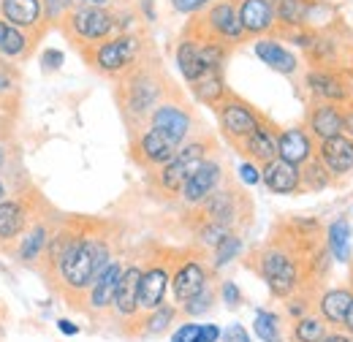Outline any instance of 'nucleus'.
Wrapping results in <instances>:
<instances>
[{
	"mask_svg": "<svg viewBox=\"0 0 353 342\" xmlns=\"http://www.w3.org/2000/svg\"><path fill=\"white\" fill-rule=\"evenodd\" d=\"M11 85H14V79H11V77H8V74L0 68V92H8V90H11Z\"/></svg>",
	"mask_w": 353,
	"mask_h": 342,
	"instance_id": "56",
	"label": "nucleus"
},
{
	"mask_svg": "<svg viewBox=\"0 0 353 342\" xmlns=\"http://www.w3.org/2000/svg\"><path fill=\"white\" fill-rule=\"evenodd\" d=\"M71 41H77L82 49H90L95 43L106 41L117 36V17L112 8H98V6H77L65 22L60 25Z\"/></svg>",
	"mask_w": 353,
	"mask_h": 342,
	"instance_id": "5",
	"label": "nucleus"
},
{
	"mask_svg": "<svg viewBox=\"0 0 353 342\" xmlns=\"http://www.w3.org/2000/svg\"><path fill=\"white\" fill-rule=\"evenodd\" d=\"M210 285V266L201 258H185L172 272V294L176 304H185Z\"/></svg>",
	"mask_w": 353,
	"mask_h": 342,
	"instance_id": "17",
	"label": "nucleus"
},
{
	"mask_svg": "<svg viewBox=\"0 0 353 342\" xmlns=\"http://www.w3.org/2000/svg\"><path fill=\"white\" fill-rule=\"evenodd\" d=\"M253 54L264 63L269 71L280 77H296L302 68V60L296 52H291L280 36H261L253 41Z\"/></svg>",
	"mask_w": 353,
	"mask_h": 342,
	"instance_id": "14",
	"label": "nucleus"
},
{
	"mask_svg": "<svg viewBox=\"0 0 353 342\" xmlns=\"http://www.w3.org/2000/svg\"><path fill=\"white\" fill-rule=\"evenodd\" d=\"M223 332L218 323H201V332H199V340L196 342H221Z\"/></svg>",
	"mask_w": 353,
	"mask_h": 342,
	"instance_id": "50",
	"label": "nucleus"
},
{
	"mask_svg": "<svg viewBox=\"0 0 353 342\" xmlns=\"http://www.w3.org/2000/svg\"><path fill=\"white\" fill-rule=\"evenodd\" d=\"M30 43L33 41H30L28 30H22V28H17V25H11V22H6L0 17V57L17 60V57L28 54Z\"/></svg>",
	"mask_w": 353,
	"mask_h": 342,
	"instance_id": "33",
	"label": "nucleus"
},
{
	"mask_svg": "<svg viewBox=\"0 0 353 342\" xmlns=\"http://www.w3.org/2000/svg\"><path fill=\"white\" fill-rule=\"evenodd\" d=\"M248 199L242 190L236 188H218L207 201L199 204V212L204 217V223H221L225 228H236L242 223V217L248 212Z\"/></svg>",
	"mask_w": 353,
	"mask_h": 342,
	"instance_id": "11",
	"label": "nucleus"
},
{
	"mask_svg": "<svg viewBox=\"0 0 353 342\" xmlns=\"http://www.w3.org/2000/svg\"><path fill=\"white\" fill-rule=\"evenodd\" d=\"M212 301H215V288H212V285H207L201 294H196L193 299H188L185 304H182V312H185V315H190V318L204 315V312H210V310H212Z\"/></svg>",
	"mask_w": 353,
	"mask_h": 342,
	"instance_id": "41",
	"label": "nucleus"
},
{
	"mask_svg": "<svg viewBox=\"0 0 353 342\" xmlns=\"http://www.w3.org/2000/svg\"><path fill=\"white\" fill-rule=\"evenodd\" d=\"M318 141L310 136V130L305 125H288L277 133V158L288 161L294 166H305L307 161L315 158Z\"/></svg>",
	"mask_w": 353,
	"mask_h": 342,
	"instance_id": "19",
	"label": "nucleus"
},
{
	"mask_svg": "<svg viewBox=\"0 0 353 342\" xmlns=\"http://www.w3.org/2000/svg\"><path fill=\"white\" fill-rule=\"evenodd\" d=\"M329 185H334V179L318 158H312L302 166V193H321Z\"/></svg>",
	"mask_w": 353,
	"mask_h": 342,
	"instance_id": "36",
	"label": "nucleus"
},
{
	"mask_svg": "<svg viewBox=\"0 0 353 342\" xmlns=\"http://www.w3.org/2000/svg\"><path fill=\"white\" fill-rule=\"evenodd\" d=\"M49 239H52L49 228H46L44 223H36V225L19 239V248H17L19 261H22V263H33V261H39V258L46 253V248H49Z\"/></svg>",
	"mask_w": 353,
	"mask_h": 342,
	"instance_id": "34",
	"label": "nucleus"
},
{
	"mask_svg": "<svg viewBox=\"0 0 353 342\" xmlns=\"http://www.w3.org/2000/svg\"><path fill=\"white\" fill-rule=\"evenodd\" d=\"M305 87H307L312 101L348 103V101H353V71L310 66V71L305 74Z\"/></svg>",
	"mask_w": 353,
	"mask_h": 342,
	"instance_id": "10",
	"label": "nucleus"
},
{
	"mask_svg": "<svg viewBox=\"0 0 353 342\" xmlns=\"http://www.w3.org/2000/svg\"><path fill=\"white\" fill-rule=\"evenodd\" d=\"M210 158V141L207 139H188L179 150L174 152V158L158 169V188L169 196H179L185 179L199 169L204 161Z\"/></svg>",
	"mask_w": 353,
	"mask_h": 342,
	"instance_id": "6",
	"label": "nucleus"
},
{
	"mask_svg": "<svg viewBox=\"0 0 353 342\" xmlns=\"http://www.w3.org/2000/svg\"><path fill=\"white\" fill-rule=\"evenodd\" d=\"M223 185V163L215 158H207L199 169L193 171L182 190H179V199L188 204V207H199L201 201H207L218 188Z\"/></svg>",
	"mask_w": 353,
	"mask_h": 342,
	"instance_id": "13",
	"label": "nucleus"
},
{
	"mask_svg": "<svg viewBox=\"0 0 353 342\" xmlns=\"http://www.w3.org/2000/svg\"><path fill=\"white\" fill-rule=\"evenodd\" d=\"M174 63L176 71L182 74V79L188 85H193L196 79H201L207 71H204V63H201V54H199V36H185L176 41L174 49Z\"/></svg>",
	"mask_w": 353,
	"mask_h": 342,
	"instance_id": "28",
	"label": "nucleus"
},
{
	"mask_svg": "<svg viewBox=\"0 0 353 342\" xmlns=\"http://www.w3.org/2000/svg\"><path fill=\"white\" fill-rule=\"evenodd\" d=\"M236 11H239V22L248 39H261V36L277 33L272 0H236Z\"/></svg>",
	"mask_w": 353,
	"mask_h": 342,
	"instance_id": "20",
	"label": "nucleus"
},
{
	"mask_svg": "<svg viewBox=\"0 0 353 342\" xmlns=\"http://www.w3.org/2000/svg\"><path fill=\"white\" fill-rule=\"evenodd\" d=\"M28 207L17 199H6L0 201V242H11L17 237H22V231L28 228Z\"/></svg>",
	"mask_w": 353,
	"mask_h": 342,
	"instance_id": "30",
	"label": "nucleus"
},
{
	"mask_svg": "<svg viewBox=\"0 0 353 342\" xmlns=\"http://www.w3.org/2000/svg\"><path fill=\"white\" fill-rule=\"evenodd\" d=\"M141 36L136 33H117L106 41L90 46L88 60L90 66L103 77H125L141 57Z\"/></svg>",
	"mask_w": 353,
	"mask_h": 342,
	"instance_id": "4",
	"label": "nucleus"
},
{
	"mask_svg": "<svg viewBox=\"0 0 353 342\" xmlns=\"http://www.w3.org/2000/svg\"><path fill=\"white\" fill-rule=\"evenodd\" d=\"M123 269H125L123 261L112 258V261L106 263V269L92 280V285L88 288L90 310L101 312V310H109V307H112L114 294H117V283H120V277H123Z\"/></svg>",
	"mask_w": 353,
	"mask_h": 342,
	"instance_id": "25",
	"label": "nucleus"
},
{
	"mask_svg": "<svg viewBox=\"0 0 353 342\" xmlns=\"http://www.w3.org/2000/svg\"><path fill=\"white\" fill-rule=\"evenodd\" d=\"M348 334H353V307H351V312H348V321H345V326H343Z\"/></svg>",
	"mask_w": 353,
	"mask_h": 342,
	"instance_id": "57",
	"label": "nucleus"
},
{
	"mask_svg": "<svg viewBox=\"0 0 353 342\" xmlns=\"http://www.w3.org/2000/svg\"><path fill=\"white\" fill-rule=\"evenodd\" d=\"M44 6V22L46 25H63L65 17L77 8L74 0H41Z\"/></svg>",
	"mask_w": 353,
	"mask_h": 342,
	"instance_id": "40",
	"label": "nucleus"
},
{
	"mask_svg": "<svg viewBox=\"0 0 353 342\" xmlns=\"http://www.w3.org/2000/svg\"><path fill=\"white\" fill-rule=\"evenodd\" d=\"M179 150L174 141L166 136V133H161L158 128H144L139 136H136V141H133V152H136V161L141 163V166H147V169H161V166H166L172 158H174V152Z\"/></svg>",
	"mask_w": 353,
	"mask_h": 342,
	"instance_id": "15",
	"label": "nucleus"
},
{
	"mask_svg": "<svg viewBox=\"0 0 353 342\" xmlns=\"http://www.w3.org/2000/svg\"><path fill=\"white\" fill-rule=\"evenodd\" d=\"M112 261L109 242L92 234H77V239L71 242V248L65 250V256L57 263V274L60 283L74 291V294H85L92 280L106 269V263Z\"/></svg>",
	"mask_w": 353,
	"mask_h": 342,
	"instance_id": "2",
	"label": "nucleus"
},
{
	"mask_svg": "<svg viewBox=\"0 0 353 342\" xmlns=\"http://www.w3.org/2000/svg\"><path fill=\"white\" fill-rule=\"evenodd\" d=\"M57 329H60L63 334H68V337L79 334V326H77L74 321H68V318H60V321H57Z\"/></svg>",
	"mask_w": 353,
	"mask_h": 342,
	"instance_id": "54",
	"label": "nucleus"
},
{
	"mask_svg": "<svg viewBox=\"0 0 353 342\" xmlns=\"http://www.w3.org/2000/svg\"><path fill=\"white\" fill-rule=\"evenodd\" d=\"M172 288V266L166 261H155L141 269L139 280V312H150L166 301V291Z\"/></svg>",
	"mask_w": 353,
	"mask_h": 342,
	"instance_id": "16",
	"label": "nucleus"
},
{
	"mask_svg": "<svg viewBox=\"0 0 353 342\" xmlns=\"http://www.w3.org/2000/svg\"><path fill=\"white\" fill-rule=\"evenodd\" d=\"M353 307V288L351 285H332L326 288L318 299H315V310L318 315L329 323V326H345L348 312Z\"/></svg>",
	"mask_w": 353,
	"mask_h": 342,
	"instance_id": "24",
	"label": "nucleus"
},
{
	"mask_svg": "<svg viewBox=\"0 0 353 342\" xmlns=\"http://www.w3.org/2000/svg\"><path fill=\"white\" fill-rule=\"evenodd\" d=\"M150 125L166 133L176 147H182L193 133V114L176 101H161L150 114Z\"/></svg>",
	"mask_w": 353,
	"mask_h": 342,
	"instance_id": "12",
	"label": "nucleus"
},
{
	"mask_svg": "<svg viewBox=\"0 0 353 342\" xmlns=\"http://www.w3.org/2000/svg\"><path fill=\"white\" fill-rule=\"evenodd\" d=\"M223 342H253V340H250V334L245 332L242 323H231V326L223 332Z\"/></svg>",
	"mask_w": 353,
	"mask_h": 342,
	"instance_id": "49",
	"label": "nucleus"
},
{
	"mask_svg": "<svg viewBox=\"0 0 353 342\" xmlns=\"http://www.w3.org/2000/svg\"><path fill=\"white\" fill-rule=\"evenodd\" d=\"M326 258H329L326 245L312 256V261H305V256L296 248H291L285 242H272V245H266L264 250H259V256H256V272H259V277L266 283V288L272 291V296L288 299L296 291H302V285L307 280L310 266H315V272L321 274V263L323 266L329 263Z\"/></svg>",
	"mask_w": 353,
	"mask_h": 342,
	"instance_id": "1",
	"label": "nucleus"
},
{
	"mask_svg": "<svg viewBox=\"0 0 353 342\" xmlns=\"http://www.w3.org/2000/svg\"><path fill=\"white\" fill-rule=\"evenodd\" d=\"M315 158L326 166V171L332 174V179H345L353 174V139L340 133V136H332L326 141H318V150H315Z\"/></svg>",
	"mask_w": 353,
	"mask_h": 342,
	"instance_id": "18",
	"label": "nucleus"
},
{
	"mask_svg": "<svg viewBox=\"0 0 353 342\" xmlns=\"http://www.w3.org/2000/svg\"><path fill=\"white\" fill-rule=\"evenodd\" d=\"M0 17L30 33H39L46 25L41 0H0Z\"/></svg>",
	"mask_w": 353,
	"mask_h": 342,
	"instance_id": "26",
	"label": "nucleus"
},
{
	"mask_svg": "<svg viewBox=\"0 0 353 342\" xmlns=\"http://www.w3.org/2000/svg\"><path fill=\"white\" fill-rule=\"evenodd\" d=\"M190 90H193V95H196L199 103L212 106V109L228 95V87H225V79H223V71H207L201 79H196V82L190 85Z\"/></svg>",
	"mask_w": 353,
	"mask_h": 342,
	"instance_id": "32",
	"label": "nucleus"
},
{
	"mask_svg": "<svg viewBox=\"0 0 353 342\" xmlns=\"http://www.w3.org/2000/svg\"><path fill=\"white\" fill-rule=\"evenodd\" d=\"M310 66L315 68H337V71H351L353 60V43L348 41L345 28L337 22L334 28L318 30L315 41L310 49H305Z\"/></svg>",
	"mask_w": 353,
	"mask_h": 342,
	"instance_id": "7",
	"label": "nucleus"
},
{
	"mask_svg": "<svg viewBox=\"0 0 353 342\" xmlns=\"http://www.w3.org/2000/svg\"><path fill=\"white\" fill-rule=\"evenodd\" d=\"M139 14L147 17V22H155V0H139Z\"/></svg>",
	"mask_w": 353,
	"mask_h": 342,
	"instance_id": "53",
	"label": "nucleus"
},
{
	"mask_svg": "<svg viewBox=\"0 0 353 342\" xmlns=\"http://www.w3.org/2000/svg\"><path fill=\"white\" fill-rule=\"evenodd\" d=\"M221 299L225 307H239L242 304V291H239V285L234 283V280H225V283H221Z\"/></svg>",
	"mask_w": 353,
	"mask_h": 342,
	"instance_id": "45",
	"label": "nucleus"
},
{
	"mask_svg": "<svg viewBox=\"0 0 353 342\" xmlns=\"http://www.w3.org/2000/svg\"><path fill=\"white\" fill-rule=\"evenodd\" d=\"M63 63H65V54L60 52V49H44V54H41V66H44V71H60L63 68Z\"/></svg>",
	"mask_w": 353,
	"mask_h": 342,
	"instance_id": "48",
	"label": "nucleus"
},
{
	"mask_svg": "<svg viewBox=\"0 0 353 342\" xmlns=\"http://www.w3.org/2000/svg\"><path fill=\"white\" fill-rule=\"evenodd\" d=\"M272 6H274V19H277L280 33L307 28V14L312 0H272Z\"/></svg>",
	"mask_w": 353,
	"mask_h": 342,
	"instance_id": "29",
	"label": "nucleus"
},
{
	"mask_svg": "<svg viewBox=\"0 0 353 342\" xmlns=\"http://www.w3.org/2000/svg\"><path fill=\"white\" fill-rule=\"evenodd\" d=\"M343 133L353 139V101L343 103Z\"/></svg>",
	"mask_w": 353,
	"mask_h": 342,
	"instance_id": "51",
	"label": "nucleus"
},
{
	"mask_svg": "<svg viewBox=\"0 0 353 342\" xmlns=\"http://www.w3.org/2000/svg\"><path fill=\"white\" fill-rule=\"evenodd\" d=\"M348 285L353 288V263H351V283H348Z\"/></svg>",
	"mask_w": 353,
	"mask_h": 342,
	"instance_id": "60",
	"label": "nucleus"
},
{
	"mask_svg": "<svg viewBox=\"0 0 353 342\" xmlns=\"http://www.w3.org/2000/svg\"><path fill=\"white\" fill-rule=\"evenodd\" d=\"M139 280H141V266H125L123 269V277L117 283V294L112 301V310L120 315V318H133L139 315Z\"/></svg>",
	"mask_w": 353,
	"mask_h": 342,
	"instance_id": "27",
	"label": "nucleus"
},
{
	"mask_svg": "<svg viewBox=\"0 0 353 342\" xmlns=\"http://www.w3.org/2000/svg\"><path fill=\"white\" fill-rule=\"evenodd\" d=\"M277 133H280V128H274V125L264 117L259 128L253 130L250 136H245V139L236 144V150H239L248 161L264 166V163H269V161L277 158Z\"/></svg>",
	"mask_w": 353,
	"mask_h": 342,
	"instance_id": "23",
	"label": "nucleus"
},
{
	"mask_svg": "<svg viewBox=\"0 0 353 342\" xmlns=\"http://www.w3.org/2000/svg\"><path fill=\"white\" fill-rule=\"evenodd\" d=\"M231 234V228H225L221 223H201V228H199V242L204 245V248H215L221 239H225Z\"/></svg>",
	"mask_w": 353,
	"mask_h": 342,
	"instance_id": "42",
	"label": "nucleus"
},
{
	"mask_svg": "<svg viewBox=\"0 0 353 342\" xmlns=\"http://www.w3.org/2000/svg\"><path fill=\"white\" fill-rule=\"evenodd\" d=\"M199 332H201V323L188 321V323H182V326H176V329H174L172 342H196V340H199Z\"/></svg>",
	"mask_w": 353,
	"mask_h": 342,
	"instance_id": "46",
	"label": "nucleus"
},
{
	"mask_svg": "<svg viewBox=\"0 0 353 342\" xmlns=\"http://www.w3.org/2000/svg\"><path fill=\"white\" fill-rule=\"evenodd\" d=\"M261 182L274 196H296L302 193V169L288 161L274 158L261 166Z\"/></svg>",
	"mask_w": 353,
	"mask_h": 342,
	"instance_id": "22",
	"label": "nucleus"
},
{
	"mask_svg": "<svg viewBox=\"0 0 353 342\" xmlns=\"http://www.w3.org/2000/svg\"><path fill=\"white\" fill-rule=\"evenodd\" d=\"M77 6H98V8H112L114 0H74Z\"/></svg>",
	"mask_w": 353,
	"mask_h": 342,
	"instance_id": "55",
	"label": "nucleus"
},
{
	"mask_svg": "<svg viewBox=\"0 0 353 342\" xmlns=\"http://www.w3.org/2000/svg\"><path fill=\"white\" fill-rule=\"evenodd\" d=\"M169 3H172V8H174L176 14L196 17V14H201L204 8H210L215 0H169Z\"/></svg>",
	"mask_w": 353,
	"mask_h": 342,
	"instance_id": "44",
	"label": "nucleus"
},
{
	"mask_svg": "<svg viewBox=\"0 0 353 342\" xmlns=\"http://www.w3.org/2000/svg\"><path fill=\"white\" fill-rule=\"evenodd\" d=\"M326 250L329 256L340 263H348L351 261V223L345 217H337L329 228H326Z\"/></svg>",
	"mask_w": 353,
	"mask_h": 342,
	"instance_id": "31",
	"label": "nucleus"
},
{
	"mask_svg": "<svg viewBox=\"0 0 353 342\" xmlns=\"http://www.w3.org/2000/svg\"><path fill=\"white\" fill-rule=\"evenodd\" d=\"M196 33H201L207 39H215V41L225 43V46L245 41L248 36H245L242 22H239L236 0H215L210 8H204Z\"/></svg>",
	"mask_w": 353,
	"mask_h": 342,
	"instance_id": "8",
	"label": "nucleus"
},
{
	"mask_svg": "<svg viewBox=\"0 0 353 342\" xmlns=\"http://www.w3.org/2000/svg\"><path fill=\"white\" fill-rule=\"evenodd\" d=\"M242 237L239 234H228L225 239H221L215 248H212V269H223V266H228L234 258L242 253Z\"/></svg>",
	"mask_w": 353,
	"mask_h": 342,
	"instance_id": "39",
	"label": "nucleus"
},
{
	"mask_svg": "<svg viewBox=\"0 0 353 342\" xmlns=\"http://www.w3.org/2000/svg\"><path fill=\"white\" fill-rule=\"evenodd\" d=\"M239 179H242L245 185H259V182H261V166L245 158V161L239 163Z\"/></svg>",
	"mask_w": 353,
	"mask_h": 342,
	"instance_id": "47",
	"label": "nucleus"
},
{
	"mask_svg": "<svg viewBox=\"0 0 353 342\" xmlns=\"http://www.w3.org/2000/svg\"><path fill=\"white\" fill-rule=\"evenodd\" d=\"M174 315L176 310L172 304H161V307H155V310H150V312H144V329H141V334H150V337H155V334H163L172 323H174Z\"/></svg>",
	"mask_w": 353,
	"mask_h": 342,
	"instance_id": "37",
	"label": "nucleus"
},
{
	"mask_svg": "<svg viewBox=\"0 0 353 342\" xmlns=\"http://www.w3.org/2000/svg\"><path fill=\"white\" fill-rule=\"evenodd\" d=\"M326 332H329V323L318 312H307V315L296 318L291 326L294 342H321L326 337Z\"/></svg>",
	"mask_w": 353,
	"mask_h": 342,
	"instance_id": "35",
	"label": "nucleus"
},
{
	"mask_svg": "<svg viewBox=\"0 0 353 342\" xmlns=\"http://www.w3.org/2000/svg\"><path fill=\"white\" fill-rule=\"evenodd\" d=\"M215 112H218V125H221L223 136L236 147L245 136H250L253 130L261 125V112L253 106V103H248L245 98H239V95H225L221 103L215 106Z\"/></svg>",
	"mask_w": 353,
	"mask_h": 342,
	"instance_id": "9",
	"label": "nucleus"
},
{
	"mask_svg": "<svg viewBox=\"0 0 353 342\" xmlns=\"http://www.w3.org/2000/svg\"><path fill=\"white\" fill-rule=\"evenodd\" d=\"M312 299H310L307 291H296L294 296H288V304H285V310H288V315L296 321V318H302V315H307L312 312Z\"/></svg>",
	"mask_w": 353,
	"mask_h": 342,
	"instance_id": "43",
	"label": "nucleus"
},
{
	"mask_svg": "<svg viewBox=\"0 0 353 342\" xmlns=\"http://www.w3.org/2000/svg\"><path fill=\"white\" fill-rule=\"evenodd\" d=\"M8 196H6V185H3V179H0V201H6Z\"/></svg>",
	"mask_w": 353,
	"mask_h": 342,
	"instance_id": "58",
	"label": "nucleus"
},
{
	"mask_svg": "<svg viewBox=\"0 0 353 342\" xmlns=\"http://www.w3.org/2000/svg\"><path fill=\"white\" fill-rule=\"evenodd\" d=\"M163 101V79L144 68V66H133L131 71L123 77L120 82V103L123 112L131 120H150L152 109Z\"/></svg>",
	"mask_w": 353,
	"mask_h": 342,
	"instance_id": "3",
	"label": "nucleus"
},
{
	"mask_svg": "<svg viewBox=\"0 0 353 342\" xmlns=\"http://www.w3.org/2000/svg\"><path fill=\"white\" fill-rule=\"evenodd\" d=\"M305 128L315 141H326L332 136L343 133V103H329V101H310Z\"/></svg>",
	"mask_w": 353,
	"mask_h": 342,
	"instance_id": "21",
	"label": "nucleus"
},
{
	"mask_svg": "<svg viewBox=\"0 0 353 342\" xmlns=\"http://www.w3.org/2000/svg\"><path fill=\"white\" fill-rule=\"evenodd\" d=\"M253 329H256V337L261 342H283L280 318H277V312H272V310H256Z\"/></svg>",
	"mask_w": 353,
	"mask_h": 342,
	"instance_id": "38",
	"label": "nucleus"
},
{
	"mask_svg": "<svg viewBox=\"0 0 353 342\" xmlns=\"http://www.w3.org/2000/svg\"><path fill=\"white\" fill-rule=\"evenodd\" d=\"M3 161H6V152H3V147H0V166H3Z\"/></svg>",
	"mask_w": 353,
	"mask_h": 342,
	"instance_id": "59",
	"label": "nucleus"
},
{
	"mask_svg": "<svg viewBox=\"0 0 353 342\" xmlns=\"http://www.w3.org/2000/svg\"><path fill=\"white\" fill-rule=\"evenodd\" d=\"M321 342H353V334H348L345 329H334V332H326V337Z\"/></svg>",
	"mask_w": 353,
	"mask_h": 342,
	"instance_id": "52",
	"label": "nucleus"
}]
</instances>
